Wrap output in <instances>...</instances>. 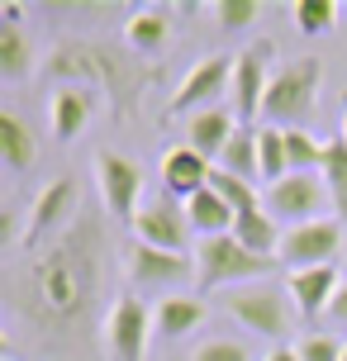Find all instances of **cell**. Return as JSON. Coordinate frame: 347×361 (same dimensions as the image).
Wrapping results in <instances>:
<instances>
[{
    "instance_id": "obj_1",
    "label": "cell",
    "mask_w": 347,
    "mask_h": 361,
    "mask_svg": "<svg viewBox=\"0 0 347 361\" xmlns=\"http://www.w3.org/2000/svg\"><path fill=\"white\" fill-rule=\"evenodd\" d=\"M95 295V247H86V238H67L34 267V300L48 319H72L86 309Z\"/></svg>"
},
{
    "instance_id": "obj_2",
    "label": "cell",
    "mask_w": 347,
    "mask_h": 361,
    "mask_svg": "<svg viewBox=\"0 0 347 361\" xmlns=\"http://www.w3.org/2000/svg\"><path fill=\"white\" fill-rule=\"evenodd\" d=\"M319 81H324V67L319 57H295L286 67H276L272 86H267V100H262V119L257 124L272 128H305L319 109Z\"/></svg>"
},
{
    "instance_id": "obj_3",
    "label": "cell",
    "mask_w": 347,
    "mask_h": 361,
    "mask_svg": "<svg viewBox=\"0 0 347 361\" xmlns=\"http://www.w3.org/2000/svg\"><path fill=\"white\" fill-rule=\"evenodd\" d=\"M276 262H267V257H252L243 243H238L233 233L224 238H200L195 243V286L205 290V295H229V290H243L248 281H267L272 276Z\"/></svg>"
},
{
    "instance_id": "obj_4",
    "label": "cell",
    "mask_w": 347,
    "mask_h": 361,
    "mask_svg": "<svg viewBox=\"0 0 347 361\" xmlns=\"http://www.w3.org/2000/svg\"><path fill=\"white\" fill-rule=\"evenodd\" d=\"M224 309H229L248 333L272 338V343H281V347H286L291 324L300 319L295 305H291V295H286V286H267V281L243 286V290H229V295H224Z\"/></svg>"
},
{
    "instance_id": "obj_5",
    "label": "cell",
    "mask_w": 347,
    "mask_h": 361,
    "mask_svg": "<svg viewBox=\"0 0 347 361\" xmlns=\"http://www.w3.org/2000/svg\"><path fill=\"white\" fill-rule=\"evenodd\" d=\"M324 209H333V195H329V180L324 171H291L286 180L267 185V214L276 224H314V219H329Z\"/></svg>"
},
{
    "instance_id": "obj_6",
    "label": "cell",
    "mask_w": 347,
    "mask_h": 361,
    "mask_svg": "<svg viewBox=\"0 0 347 361\" xmlns=\"http://www.w3.org/2000/svg\"><path fill=\"white\" fill-rule=\"evenodd\" d=\"M343 233H347V224L338 214L314 219V224H295V228H286V238H281L276 262H281V267H291V271L333 267L338 252H343Z\"/></svg>"
},
{
    "instance_id": "obj_7",
    "label": "cell",
    "mask_w": 347,
    "mask_h": 361,
    "mask_svg": "<svg viewBox=\"0 0 347 361\" xmlns=\"http://www.w3.org/2000/svg\"><path fill=\"white\" fill-rule=\"evenodd\" d=\"M272 57L276 43L272 38H257L243 53L233 57V86H229V109L238 114V124L248 119H262V100H267V86H272Z\"/></svg>"
},
{
    "instance_id": "obj_8",
    "label": "cell",
    "mask_w": 347,
    "mask_h": 361,
    "mask_svg": "<svg viewBox=\"0 0 347 361\" xmlns=\"http://www.w3.org/2000/svg\"><path fill=\"white\" fill-rule=\"evenodd\" d=\"M190 214H185V204L176 195H152L143 200V209L133 219V243H147V247H157V252H176L185 257L190 247Z\"/></svg>"
},
{
    "instance_id": "obj_9",
    "label": "cell",
    "mask_w": 347,
    "mask_h": 361,
    "mask_svg": "<svg viewBox=\"0 0 347 361\" xmlns=\"http://www.w3.org/2000/svg\"><path fill=\"white\" fill-rule=\"evenodd\" d=\"M233 86V57L209 53L205 62H195L190 72L181 76L176 95L166 100V114H200V109H214Z\"/></svg>"
},
{
    "instance_id": "obj_10",
    "label": "cell",
    "mask_w": 347,
    "mask_h": 361,
    "mask_svg": "<svg viewBox=\"0 0 347 361\" xmlns=\"http://www.w3.org/2000/svg\"><path fill=\"white\" fill-rule=\"evenodd\" d=\"M95 185H100V200L114 219H124V224L138 219V209H143V166L133 157L95 152Z\"/></svg>"
},
{
    "instance_id": "obj_11",
    "label": "cell",
    "mask_w": 347,
    "mask_h": 361,
    "mask_svg": "<svg viewBox=\"0 0 347 361\" xmlns=\"http://www.w3.org/2000/svg\"><path fill=\"white\" fill-rule=\"evenodd\" d=\"M147 333H152V314L138 295L114 300L105 314V352L114 361H143L147 357Z\"/></svg>"
},
{
    "instance_id": "obj_12",
    "label": "cell",
    "mask_w": 347,
    "mask_h": 361,
    "mask_svg": "<svg viewBox=\"0 0 347 361\" xmlns=\"http://www.w3.org/2000/svg\"><path fill=\"white\" fill-rule=\"evenodd\" d=\"M338 290H343L338 267H310V271H291V276H286V295H291V305H295L300 319L329 314L333 300H338Z\"/></svg>"
},
{
    "instance_id": "obj_13",
    "label": "cell",
    "mask_w": 347,
    "mask_h": 361,
    "mask_svg": "<svg viewBox=\"0 0 347 361\" xmlns=\"http://www.w3.org/2000/svg\"><path fill=\"white\" fill-rule=\"evenodd\" d=\"M238 114L229 105H214V109H200V114H190V124H185V147H195L205 162H214L219 166L224 157V147L233 143V133H238Z\"/></svg>"
},
{
    "instance_id": "obj_14",
    "label": "cell",
    "mask_w": 347,
    "mask_h": 361,
    "mask_svg": "<svg viewBox=\"0 0 347 361\" xmlns=\"http://www.w3.org/2000/svg\"><path fill=\"white\" fill-rule=\"evenodd\" d=\"M124 267H128V281L133 286H181V281H190V257L157 252L147 243H133L128 247Z\"/></svg>"
},
{
    "instance_id": "obj_15",
    "label": "cell",
    "mask_w": 347,
    "mask_h": 361,
    "mask_svg": "<svg viewBox=\"0 0 347 361\" xmlns=\"http://www.w3.org/2000/svg\"><path fill=\"white\" fill-rule=\"evenodd\" d=\"M209 176H214V162H205L195 147H166V157H162V185H166V195H176L185 204L190 195H200L205 185H209Z\"/></svg>"
},
{
    "instance_id": "obj_16",
    "label": "cell",
    "mask_w": 347,
    "mask_h": 361,
    "mask_svg": "<svg viewBox=\"0 0 347 361\" xmlns=\"http://www.w3.org/2000/svg\"><path fill=\"white\" fill-rule=\"evenodd\" d=\"M233 238H238V243H243L252 257H267V262H276L286 228H276V219L267 214V204H257V209H248V214H238Z\"/></svg>"
},
{
    "instance_id": "obj_17",
    "label": "cell",
    "mask_w": 347,
    "mask_h": 361,
    "mask_svg": "<svg viewBox=\"0 0 347 361\" xmlns=\"http://www.w3.org/2000/svg\"><path fill=\"white\" fill-rule=\"evenodd\" d=\"M0 162L10 166V171H29L38 162V133L19 119L15 109L0 114Z\"/></svg>"
},
{
    "instance_id": "obj_18",
    "label": "cell",
    "mask_w": 347,
    "mask_h": 361,
    "mask_svg": "<svg viewBox=\"0 0 347 361\" xmlns=\"http://www.w3.org/2000/svg\"><path fill=\"white\" fill-rule=\"evenodd\" d=\"M200 324H205V300H195V295H166L152 314V328L162 338H190Z\"/></svg>"
},
{
    "instance_id": "obj_19",
    "label": "cell",
    "mask_w": 347,
    "mask_h": 361,
    "mask_svg": "<svg viewBox=\"0 0 347 361\" xmlns=\"http://www.w3.org/2000/svg\"><path fill=\"white\" fill-rule=\"evenodd\" d=\"M86 124H91V90L86 86H62L53 95V133L62 143H72Z\"/></svg>"
},
{
    "instance_id": "obj_20",
    "label": "cell",
    "mask_w": 347,
    "mask_h": 361,
    "mask_svg": "<svg viewBox=\"0 0 347 361\" xmlns=\"http://www.w3.org/2000/svg\"><path fill=\"white\" fill-rule=\"evenodd\" d=\"M185 214H190V228L200 238H224V233H233V224H238V214L209 190V185H205L200 195L185 200Z\"/></svg>"
},
{
    "instance_id": "obj_21",
    "label": "cell",
    "mask_w": 347,
    "mask_h": 361,
    "mask_svg": "<svg viewBox=\"0 0 347 361\" xmlns=\"http://www.w3.org/2000/svg\"><path fill=\"white\" fill-rule=\"evenodd\" d=\"M67 209H76V185L67 176H57L48 190H38V200H34V209H29V233H48L53 224H62V214Z\"/></svg>"
},
{
    "instance_id": "obj_22",
    "label": "cell",
    "mask_w": 347,
    "mask_h": 361,
    "mask_svg": "<svg viewBox=\"0 0 347 361\" xmlns=\"http://www.w3.org/2000/svg\"><path fill=\"white\" fill-rule=\"evenodd\" d=\"M219 171L243 176V180H262V138H257L252 124H243L233 133V143L224 147V157H219Z\"/></svg>"
},
{
    "instance_id": "obj_23",
    "label": "cell",
    "mask_w": 347,
    "mask_h": 361,
    "mask_svg": "<svg viewBox=\"0 0 347 361\" xmlns=\"http://www.w3.org/2000/svg\"><path fill=\"white\" fill-rule=\"evenodd\" d=\"M34 38L24 34L19 24H0V76L5 81H24V76L34 72Z\"/></svg>"
},
{
    "instance_id": "obj_24",
    "label": "cell",
    "mask_w": 347,
    "mask_h": 361,
    "mask_svg": "<svg viewBox=\"0 0 347 361\" xmlns=\"http://www.w3.org/2000/svg\"><path fill=\"white\" fill-rule=\"evenodd\" d=\"M166 34H171L166 10H133V15L124 19V43L133 53H157L166 43Z\"/></svg>"
},
{
    "instance_id": "obj_25",
    "label": "cell",
    "mask_w": 347,
    "mask_h": 361,
    "mask_svg": "<svg viewBox=\"0 0 347 361\" xmlns=\"http://www.w3.org/2000/svg\"><path fill=\"white\" fill-rule=\"evenodd\" d=\"M324 180H329V195H333L338 219L347 224V143H343V133L329 138V147H324Z\"/></svg>"
},
{
    "instance_id": "obj_26",
    "label": "cell",
    "mask_w": 347,
    "mask_h": 361,
    "mask_svg": "<svg viewBox=\"0 0 347 361\" xmlns=\"http://www.w3.org/2000/svg\"><path fill=\"white\" fill-rule=\"evenodd\" d=\"M257 138H262V180L276 185V180L291 176V157H286V128L257 124Z\"/></svg>"
},
{
    "instance_id": "obj_27",
    "label": "cell",
    "mask_w": 347,
    "mask_h": 361,
    "mask_svg": "<svg viewBox=\"0 0 347 361\" xmlns=\"http://www.w3.org/2000/svg\"><path fill=\"white\" fill-rule=\"evenodd\" d=\"M324 147L310 128H286V157H291V171H324Z\"/></svg>"
},
{
    "instance_id": "obj_28",
    "label": "cell",
    "mask_w": 347,
    "mask_h": 361,
    "mask_svg": "<svg viewBox=\"0 0 347 361\" xmlns=\"http://www.w3.org/2000/svg\"><path fill=\"white\" fill-rule=\"evenodd\" d=\"M209 190L233 209V214H248V209H257L262 200H257V185L252 180H243V176H229V171H219L214 166V176H209Z\"/></svg>"
},
{
    "instance_id": "obj_29",
    "label": "cell",
    "mask_w": 347,
    "mask_h": 361,
    "mask_svg": "<svg viewBox=\"0 0 347 361\" xmlns=\"http://www.w3.org/2000/svg\"><path fill=\"white\" fill-rule=\"evenodd\" d=\"M295 29L300 34H329L333 24H338V0H295Z\"/></svg>"
},
{
    "instance_id": "obj_30",
    "label": "cell",
    "mask_w": 347,
    "mask_h": 361,
    "mask_svg": "<svg viewBox=\"0 0 347 361\" xmlns=\"http://www.w3.org/2000/svg\"><path fill=\"white\" fill-rule=\"evenodd\" d=\"M190 361H252V352L243 343H233V338H209V343H200L190 352Z\"/></svg>"
},
{
    "instance_id": "obj_31",
    "label": "cell",
    "mask_w": 347,
    "mask_h": 361,
    "mask_svg": "<svg viewBox=\"0 0 347 361\" xmlns=\"http://www.w3.org/2000/svg\"><path fill=\"white\" fill-rule=\"evenodd\" d=\"M214 15H219L224 29H248V24L262 15V5H257V0H219Z\"/></svg>"
},
{
    "instance_id": "obj_32",
    "label": "cell",
    "mask_w": 347,
    "mask_h": 361,
    "mask_svg": "<svg viewBox=\"0 0 347 361\" xmlns=\"http://www.w3.org/2000/svg\"><path fill=\"white\" fill-rule=\"evenodd\" d=\"M300 361H343V343L338 338H305Z\"/></svg>"
},
{
    "instance_id": "obj_33",
    "label": "cell",
    "mask_w": 347,
    "mask_h": 361,
    "mask_svg": "<svg viewBox=\"0 0 347 361\" xmlns=\"http://www.w3.org/2000/svg\"><path fill=\"white\" fill-rule=\"evenodd\" d=\"M19 243V209H0V247Z\"/></svg>"
},
{
    "instance_id": "obj_34",
    "label": "cell",
    "mask_w": 347,
    "mask_h": 361,
    "mask_svg": "<svg viewBox=\"0 0 347 361\" xmlns=\"http://www.w3.org/2000/svg\"><path fill=\"white\" fill-rule=\"evenodd\" d=\"M329 319H338V324H347V281H343V290H338V300H333Z\"/></svg>"
},
{
    "instance_id": "obj_35",
    "label": "cell",
    "mask_w": 347,
    "mask_h": 361,
    "mask_svg": "<svg viewBox=\"0 0 347 361\" xmlns=\"http://www.w3.org/2000/svg\"><path fill=\"white\" fill-rule=\"evenodd\" d=\"M267 361H300V347H276Z\"/></svg>"
},
{
    "instance_id": "obj_36",
    "label": "cell",
    "mask_w": 347,
    "mask_h": 361,
    "mask_svg": "<svg viewBox=\"0 0 347 361\" xmlns=\"http://www.w3.org/2000/svg\"><path fill=\"white\" fill-rule=\"evenodd\" d=\"M343 143H347V119H343Z\"/></svg>"
},
{
    "instance_id": "obj_37",
    "label": "cell",
    "mask_w": 347,
    "mask_h": 361,
    "mask_svg": "<svg viewBox=\"0 0 347 361\" xmlns=\"http://www.w3.org/2000/svg\"><path fill=\"white\" fill-rule=\"evenodd\" d=\"M343 361H347V347H343Z\"/></svg>"
}]
</instances>
